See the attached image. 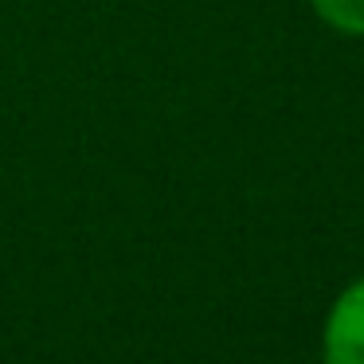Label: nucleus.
I'll return each mask as SVG.
<instances>
[{"label":"nucleus","instance_id":"f257e3e1","mask_svg":"<svg viewBox=\"0 0 364 364\" xmlns=\"http://www.w3.org/2000/svg\"><path fill=\"white\" fill-rule=\"evenodd\" d=\"M321 364H364V274L353 278L325 314Z\"/></svg>","mask_w":364,"mask_h":364},{"label":"nucleus","instance_id":"f03ea898","mask_svg":"<svg viewBox=\"0 0 364 364\" xmlns=\"http://www.w3.org/2000/svg\"><path fill=\"white\" fill-rule=\"evenodd\" d=\"M309 9L325 28L364 40V0H309Z\"/></svg>","mask_w":364,"mask_h":364}]
</instances>
